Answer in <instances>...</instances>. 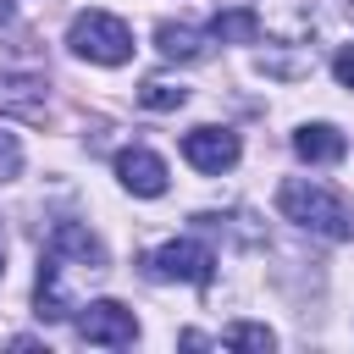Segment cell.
Instances as JSON below:
<instances>
[{
	"label": "cell",
	"instance_id": "obj_1",
	"mask_svg": "<svg viewBox=\"0 0 354 354\" xmlns=\"http://www.w3.org/2000/svg\"><path fill=\"white\" fill-rule=\"evenodd\" d=\"M277 210H282L293 227L315 232V238H332V243H348V238H354V210H348V199L332 194V188L315 183V177H288V183L277 188Z\"/></svg>",
	"mask_w": 354,
	"mask_h": 354
},
{
	"label": "cell",
	"instance_id": "obj_2",
	"mask_svg": "<svg viewBox=\"0 0 354 354\" xmlns=\"http://www.w3.org/2000/svg\"><path fill=\"white\" fill-rule=\"evenodd\" d=\"M66 44H72V55H83L94 66H122L133 55V28L111 11H77L66 28Z\"/></svg>",
	"mask_w": 354,
	"mask_h": 354
},
{
	"label": "cell",
	"instance_id": "obj_3",
	"mask_svg": "<svg viewBox=\"0 0 354 354\" xmlns=\"http://www.w3.org/2000/svg\"><path fill=\"white\" fill-rule=\"evenodd\" d=\"M144 271H149L155 282H194V288H205V282L216 277V254H210L199 238H171V243H160V249L144 260Z\"/></svg>",
	"mask_w": 354,
	"mask_h": 354
},
{
	"label": "cell",
	"instance_id": "obj_4",
	"mask_svg": "<svg viewBox=\"0 0 354 354\" xmlns=\"http://www.w3.org/2000/svg\"><path fill=\"white\" fill-rule=\"evenodd\" d=\"M77 337L94 343V348H133L138 343V315L116 299H94L83 315H77Z\"/></svg>",
	"mask_w": 354,
	"mask_h": 354
},
{
	"label": "cell",
	"instance_id": "obj_5",
	"mask_svg": "<svg viewBox=\"0 0 354 354\" xmlns=\"http://www.w3.org/2000/svg\"><path fill=\"white\" fill-rule=\"evenodd\" d=\"M238 133H227V127H194V133H183V160L194 166V171H210V177H221V171H232L238 166Z\"/></svg>",
	"mask_w": 354,
	"mask_h": 354
},
{
	"label": "cell",
	"instance_id": "obj_6",
	"mask_svg": "<svg viewBox=\"0 0 354 354\" xmlns=\"http://www.w3.org/2000/svg\"><path fill=\"white\" fill-rule=\"evenodd\" d=\"M66 271H105V243L83 227V221H55L50 243H44Z\"/></svg>",
	"mask_w": 354,
	"mask_h": 354
},
{
	"label": "cell",
	"instance_id": "obj_7",
	"mask_svg": "<svg viewBox=\"0 0 354 354\" xmlns=\"http://www.w3.org/2000/svg\"><path fill=\"white\" fill-rule=\"evenodd\" d=\"M116 177H122V188L138 194V199H160V194H166V160H160L155 149H144V144H133V149L116 155Z\"/></svg>",
	"mask_w": 354,
	"mask_h": 354
},
{
	"label": "cell",
	"instance_id": "obj_8",
	"mask_svg": "<svg viewBox=\"0 0 354 354\" xmlns=\"http://www.w3.org/2000/svg\"><path fill=\"white\" fill-rule=\"evenodd\" d=\"M77 304H72V288H66V266L44 249L39 260V282H33V315L39 321H66Z\"/></svg>",
	"mask_w": 354,
	"mask_h": 354
},
{
	"label": "cell",
	"instance_id": "obj_9",
	"mask_svg": "<svg viewBox=\"0 0 354 354\" xmlns=\"http://www.w3.org/2000/svg\"><path fill=\"white\" fill-rule=\"evenodd\" d=\"M293 155L310 160V166H337V160L348 155V138H343L332 122H304V127L293 133Z\"/></svg>",
	"mask_w": 354,
	"mask_h": 354
},
{
	"label": "cell",
	"instance_id": "obj_10",
	"mask_svg": "<svg viewBox=\"0 0 354 354\" xmlns=\"http://www.w3.org/2000/svg\"><path fill=\"white\" fill-rule=\"evenodd\" d=\"M0 116L39 122L44 116V83L39 77H22V72H0Z\"/></svg>",
	"mask_w": 354,
	"mask_h": 354
},
{
	"label": "cell",
	"instance_id": "obj_11",
	"mask_svg": "<svg viewBox=\"0 0 354 354\" xmlns=\"http://www.w3.org/2000/svg\"><path fill=\"white\" fill-rule=\"evenodd\" d=\"M155 44H160V55L166 61H205V33L199 28H188V22H160L155 28Z\"/></svg>",
	"mask_w": 354,
	"mask_h": 354
},
{
	"label": "cell",
	"instance_id": "obj_12",
	"mask_svg": "<svg viewBox=\"0 0 354 354\" xmlns=\"http://www.w3.org/2000/svg\"><path fill=\"white\" fill-rule=\"evenodd\" d=\"M210 39H221V44H254V39H260V17H254L249 6L216 11V17H210Z\"/></svg>",
	"mask_w": 354,
	"mask_h": 354
},
{
	"label": "cell",
	"instance_id": "obj_13",
	"mask_svg": "<svg viewBox=\"0 0 354 354\" xmlns=\"http://www.w3.org/2000/svg\"><path fill=\"white\" fill-rule=\"evenodd\" d=\"M221 343H227V348H243V354H271V348H277V332L260 326V321H238V326H227Z\"/></svg>",
	"mask_w": 354,
	"mask_h": 354
},
{
	"label": "cell",
	"instance_id": "obj_14",
	"mask_svg": "<svg viewBox=\"0 0 354 354\" xmlns=\"http://www.w3.org/2000/svg\"><path fill=\"white\" fill-rule=\"evenodd\" d=\"M183 100H188V88H171V83H160V77L138 88V105H144V111H177Z\"/></svg>",
	"mask_w": 354,
	"mask_h": 354
},
{
	"label": "cell",
	"instance_id": "obj_15",
	"mask_svg": "<svg viewBox=\"0 0 354 354\" xmlns=\"http://www.w3.org/2000/svg\"><path fill=\"white\" fill-rule=\"evenodd\" d=\"M22 171V144H17V133H0V183H11Z\"/></svg>",
	"mask_w": 354,
	"mask_h": 354
},
{
	"label": "cell",
	"instance_id": "obj_16",
	"mask_svg": "<svg viewBox=\"0 0 354 354\" xmlns=\"http://www.w3.org/2000/svg\"><path fill=\"white\" fill-rule=\"evenodd\" d=\"M332 77H337L343 88H354V44H343V50L332 55Z\"/></svg>",
	"mask_w": 354,
	"mask_h": 354
},
{
	"label": "cell",
	"instance_id": "obj_17",
	"mask_svg": "<svg viewBox=\"0 0 354 354\" xmlns=\"http://www.w3.org/2000/svg\"><path fill=\"white\" fill-rule=\"evenodd\" d=\"M11 11H17V6H11V0H0V22H11Z\"/></svg>",
	"mask_w": 354,
	"mask_h": 354
},
{
	"label": "cell",
	"instance_id": "obj_18",
	"mask_svg": "<svg viewBox=\"0 0 354 354\" xmlns=\"http://www.w3.org/2000/svg\"><path fill=\"white\" fill-rule=\"evenodd\" d=\"M0 271H6V238H0Z\"/></svg>",
	"mask_w": 354,
	"mask_h": 354
},
{
	"label": "cell",
	"instance_id": "obj_19",
	"mask_svg": "<svg viewBox=\"0 0 354 354\" xmlns=\"http://www.w3.org/2000/svg\"><path fill=\"white\" fill-rule=\"evenodd\" d=\"M348 11H354V0H348Z\"/></svg>",
	"mask_w": 354,
	"mask_h": 354
}]
</instances>
